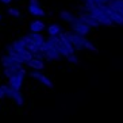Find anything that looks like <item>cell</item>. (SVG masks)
I'll use <instances>...</instances> for the list:
<instances>
[{"mask_svg": "<svg viewBox=\"0 0 123 123\" xmlns=\"http://www.w3.org/2000/svg\"><path fill=\"white\" fill-rule=\"evenodd\" d=\"M91 30L92 29L89 26H87L84 22H81L79 18H76V20L70 25V31H73L74 34H77L80 37H84V38L91 34Z\"/></svg>", "mask_w": 123, "mask_h": 123, "instance_id": "6da1fadb", "label": "cell"}, {"mask_svg": "<svg viewBox=\"0 0 123 123\" xmlns=\"http://www.w3.org/2000/svg\"><path fill=\"white\" fill-rule=\"evenodd\" d=\"M66 38L68 41L70 42V45L73 46L74 50H84V42L87 38H84V37H80L77 34H74L73 31H66Z\"/></svg>", "mask_w": 123, "mask_h": 123, "instance_id": "7a4b0ae2", "label": "cell"}, {"mask_svg": "<svg viewBox=\"0 0 123 123\" xmlns=\"http://www.w3.org/2000/svg\"><path fill=\"white\" fill-rule=\"evenodd\" d=\"M1 65H3L4 69H15V70H18V72H22V73H27L26 72V69L23 68V65H20L19 62H16L12 57H10V55H3V58H1Z\"/></svg>", "mask_w": 123, "mask_h": 123, "instance_id": "3957f363", "label": "cell"}, {"mask_svg": "<svg viewBox=\"0 0 123 123\" xmlns=\"http://www.w3.org/2000/svg\"><path fill=\"white\" fill-rule=\"evenodd\" d=\"M100 7L104 10L105 14L108 15L110 20L112 22V25H114V26H123V16H122V15H119L118 12H115L111 7H110V6H100Z\"/></svg>", "mask_w": 123, "mask_h": 123, "instance_id": "277c9868", "label": "cell"}, {"mask_svg": "<svg viewBox=\"0 0 123 123\" xmlns=\"http://www.w3.org/2000/svg\"><path fill=\"white\" fill-rule=\"evenodd\" d=\"M77 18L81 20V22H84L87 26H89L91 29H98V27H100V25H99V22L96 20V19L92 16V15L89 14V12H79V15H77Z\"/></svg>", "mask_w": 123, "mask_h": 123, "instance_id": "5b68a950", "label": "cell"}, {"mask_svg": "<svg viewBox=\"0 0 123 123\" xmlns=\"http://www.w3.org/2000/svg\"><path fill=\"white\" fill-rule=\"evenodd\" d=\"M29 76L31 77V79H35L37 81H39L43 87H46V88H53V81H51L49 77L46 76V74H43L42 72H30L29 73Z\"/></svg>", "mask_w": 123, "mask_h": 123, "instance_id": "8992f818", "label": "cell"}, {"mask_svg": "<svg viewBox=\"0 0 123 123\" xmlns=\"http://www.w3.org/2000/svg\"><path fill=\"white\" fill-rule=\"evenodd\" d=\"M23 81H25V73L18 72L15 76H12L8 80V85L15 91H20L23 87Z\"/></svg>", "mask_w": 123, "mask_h": 123, "instance_id": "52a82bcc", "label": "cell"}, {"mask_svg": "<svg viewBox=\"0 0 123 123\" xmlns=\"http://www.w3.org/2000/svg\"><path fill=\"white\" fill-rule=\"evenodd\" d=\"M29 29H30V33L41 34L45 29H46V25H45L42 20H39V19H35V20H33V22H30Z\"/></svg>", "mask_w": 123, "mask_h": 123, "instance_id": "ba28073f", "label": "cell"}, {"mask_svg": "<svg viewBox=\"0 0 123 123\" xmlns=\"http://www.w3.org/2000/svg\"><path fill=\"white\" fill-rule=\"evenodd\" d=\"M26 35H27L30 39L33 41V43L35 45L38 49H41V47L46 43V39H45V37L42 35V34H34V33H30V31H29Z\"/></svg>", "mask_w": 123, "mask_h": 123, "instance_id": "9c48e42d", "label": "cell"}, {"mask_svg": "<svg viewBox=\"0 0 123 123\" xmlns=\"http://www.w3.org/2000/svg\"><path fill=\"white\" fill-rule=\"evenodd\" d=\"M60 19H61L62 22H65V23H69V25H72L74 20H76V15L72 14L70 11H68V10H62V11H60Z\"/></svg>", "mask_w": 123, "mask_h": 123, "instance_id": "30bf717a", "label": "cell"}, {"mask_svg": "<svg viewBox=\"0 0 123 123\" xmlns=\"http://www.w3.org/2000/svg\"><path fill=\"white\" fill-rule=\"evenodd\" d=\"M22 39V42H23V45H25V47H26V50H29V51H31L33 54H35V53H38L39 51V49L35 46V45L33 43V41L30 39L27 35H25V37H22L20 38Z\"/></svg>", "mask_w": 123, "mask_h": 123, "instance_id": "8fae6325", "label": "cell"}, {"mask_svg": "<svg viewBox=\"0 0 123 123\" xmlns=\"http://www.w3.org/2000/svg\"><path fill=\"white\" fill-rule=\"evenodd\" d=\"M26 65L29 66V68H31L33 70H35V72H41V70H43L45 69V62L41 61V60H35V58H33L31 61H29Z\"/></svg>", "mask_w": 123, "mask_h": 123, "instance_id": "7c38bea8", "label": "cell"}, {"mask_svg": "<svg viewBox=\"0 0 123 123\" xmlns=\"http://www.w3.org/2000/svg\"><path fill=\"white\" fill-rule=\"evenodd\" d=\"M46 30H47L49 37H58L62 33L61 26L58 25V23H50L49 26H46Z\"/></svg>", "mask_w": 123, "mask_h": 123, "instance_id": "4fadbf2b", "label": "cell"}, {"mask_svg": "<svg viewBox=\"0 0 123 123\" xmlns=\"http://www.w3.org/2000/svg\"><path fill=\"white\" fill-rule=\"evenodd\" d=\"M108 6L115 12H118L119 15H122V16H123V0H111Z\"/></svg>", "mask_w": 123, "mask_h": 123, "instance_id": "5bb4252c", "label": "cell"}, {"mask_svg": "<svg viewBox=\"0 0 123 123\" xmlns=\"http://www.w3.org/2000/svg\"><path fill=\"white\" fill-rule=\"evenodd\" d=\"M27 11H29V14L31 16H37V18H41V16H45L46 15L45 10L41 7H30V6H27Z\"/></svg>", "mask_w": 123, "mask_h": 123, "instance_id": "9a60e30c", "label": "cell"}, {"mask_svg": "<svg viewBox=\"0 0 123 123\" xmlns=\"http://www.w3.org/2000/svg\"><path fill=\"white\" fill-rule=\"evenodd\" d=\"M11 100L18 105H25V96H23V93L20 92V91H15Z\"/></svg>", "mask_w": 123, "mask_h": 123, "instance_id": "2e32d148", "label": "cell"}, {"mask_svg": "<svg viewBox=\"0 0 123 123\" xmlns=\"http://www.w3.org/2000/svg\"><path fill=\"white\" fill-rule=\"evenodd\" d=\"M0 88H1V91H3V93H4V98H7L11 100L12 99V95H14L15 89H12L8 84H3V85H0Z\"/></svg>", "mask_w": 123, "mask_h": 123, "instance_id": "e0dca14e", "label": "cell"}, {"mask_svg": "<svg viewBox=\"0 0 123 123\" xmlns=\"http://www.w3.org/2000/svg\"><path fill=\"white\" fill-rule=\"evenodd\" d=\"M19 55H20V60H22V62H23V65L25 64H27L29 61H31L33 60V53L31 51H29V50H23V51H20L19 53Z\"/></svg>", "mask_w": 123, "mask_h": 123, "instance_id": "ac0fdd59", "label": "cell"}, {"mask_svg": "<svg viewBox=\"0 0 123 123\" xmlns=\"http://www.w3.org/2000/svg\"><path fill=\"white\" fill-rule=\"evenodd\" d=\"M11 46H12V49H14L15 51H18V53L26 50V47H25V45H23V42H22V39H20V38H19V39H15L14 42L11 43Z\"/></svg>", "mask_w": 123, "mask_h": 123, "instance_id": "d6986e66", "label": "cell"}, {"mask_svg": "<svg viewBox=\"0 0 123 123\" xmlns=\"http://www.w3.org/2000/svg\"><path fill=\"white\" fill-rule=\"evenodd\" d=\"M7 12H8V15H11L12 18H15V19L22 18V12L19 11V8H16V7H10L7 10Z\"/></svg>", "mask_w": 123, "mask_h": 123, "instance_id": "ffe728a7", "label": "cell"}, {"mask_svg": "<svg viewBox=\"0 0 123 123\" xmlns=\"http://www.w3.org/2000/svg\"><path fill=\"white\" fill-rule=\"evenodd\" d=\"M84 49H87V50L92 51V53H98V51H99V49L95 46L89 39H85V42H84Z\"/></svg>", "mask_w": 123, "mask_h": 123, "instance_id": "44dd1931", "label": "cell"}, {"mask_svg": "<svg viewBox=\"0 0 123 123\" xmlns=\"http://www.w3.org/2000/svg\"><path fill=\"white\" fill-rule=\"evenodd\" d=\"M16 73H18V70H15V69H8V68L7 69H3V76L6 77L7 80H10L12 76H15Z\"/></svg>", "mask_w": 123, "mask_h": 123, "instance_id": "7402d4cb", "label": "cell"}, {"mask_svg": "<svg viewBox=\"0 0 123 123\" xmlns=\"http://www.w3.org/2000/svg\"><path fill=\"white\" fill-rule=\"evenodd\" d=\"M66 61L70 62V64H80V60H79V57H77L76 54L72 55V57H69L68 60H66Z\"/></svg>", "mask_w": 123, "mask_h": 123, "instance_id": "603a6c76", "label": "cell"}, {"mask_svg": "<svg viewBox=\"0 0 123 123\" xmlns=\"http://www.w3.org/2000/svg\"><path fill=\"white\" fill-rule=\"evenodd\" d=\"M29 6L30 7H41L39 0H29Z\"/></svg>", "mask_w": 123, "mask_h": 123, "instance_id": "cb8c5ba5", "label": "cell"}, {"mask_svg": "<svg viewBox=\"0 0 123 123\" xmlns=\"http://www.w3.org/2000/svg\"><path fill=\"white\" fill-rule=\"evenodd\" d=\"M93 1L98 4V6H108L111 0H93Z\"/></svg>", "mask_w": 123, "mask_h": 123, "instance_id": "d4e9b609", "label": "cell"}, {"mask_svg": "<svg viewBox=\"0 0 123 123\" xmlns=\"http://www.w3.org/2000/svg\"><path fill=\"white\" fill-rule=\"evenodd\" d=\"M0 3L4 4V6H8V4L12 3V0H0Z\"/></svg>", "mask_w": 123, "mask_h": 123, "instance_id": "484cf974", "label": "cell"}, {"mask_svg": "<svg viewBox=\"0 0 123 123\" xmlns=\"http://www.w3.org/2000/svg\"><path fill=\"white\" fill-rule=\"evenodd\" d=\"M0 99H4V93H3V91H1V88H0Z\"/></svg>", "mask_w": 123, "mask_h": 123, "instance_id": "4316f807", "label": "cell"}, {"mask_svg": "<svg viewBox=\"0 0 123 123\" xmlns=\"http://www.w3.org/2000/svg\"><path fill=\"white\" fill-rule=\"evenodd\" d=\"M0 22H1V14H0Z\"/></svg>", "mask_w": 123, "mask_h": 123, "instance_id": "83f0119b", "label": "cell"}, {"mask_svg": "<svg viewBox=\"0 0 123 123\" xmlns=\"http://www.w3.org/2000/svg\"><path fill=\"white\" fill-rule=\"evenodd\" d=\"M0 110H1V107H0Z\"/></svg>", "mask_w": 123, "mask_h": 123, "instance_id": "f1b7e54d", "label": "cell"}]
</instances>
